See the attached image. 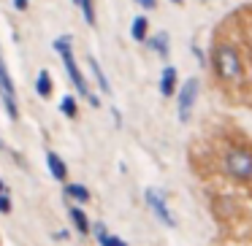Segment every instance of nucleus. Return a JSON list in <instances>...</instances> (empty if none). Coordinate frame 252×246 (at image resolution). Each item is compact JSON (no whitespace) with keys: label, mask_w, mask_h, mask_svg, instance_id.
<instances>
[{"label":"nucleus","mask_w":252,"mask_h":246,"mask_svg":"<svg viewBox=\"0 0 252 246\" xmlns=\"http://www.w3.org/2000/svg\"><path fill=\"white\" fill-rule=\"evenodd\" d=\"M11 211V197H8V192H3L0 195V214H8Z\"/></svg>","instance_id":"18"},{"label":"nucleus","mask_w":252,"mask_h":246,"mask_svg":"<svg viewBox=\"0 0 252 246\" xmlns=\"http://www.w3.org/2000/svg\"><path fill=\"white\" fill-rule=\"evenodd\" d=\"M65 195L73 197V200H79V203H90V197H93L84 184H68V187H65Z\"/></svg>","instance_id":"13"},{"label":"nucleus","mask_w":252,"mask_h":246,"mask_svg":"<svg viewBox=\"0 0 252 246\" xmlns=\"http://www.w3.org/2000/svg\"><path fill=\"white\" fill-rule=\"evenodd\" d=\"M212 68L222 82H236L241 76V60L239 52L230 44H217L212 49Z\"/></svg>","instance_id":"2"},{"label":"nucleus","mask_w":252,"mask_h":246,"mask_svg":"<svg viewBox=\"0 0 252 246\" xmlns=\"http://www.w3.org/2000/svg\"><path fill=\"white\" fill-rule=\"evenodd\" d=\"M68 217H71V222H73V227L79 230L82 235H90V219H87V214L82 211V208H76V206H71V211H68Z\"/></svg>","instance_id":"10"},{"label":"nucleus","mask_w":252,"mask_h":246,"mask_svg":"<svg viewBox=\"0 0 252 246\" xmlns=\"http://www.w3.org/2000/svg\"><path fill=\"white\" fill-rule=\"evenodd\" d=\"M90 233H95V238H98L100 246H127L122 238H117V235H109L103 230V224H95V227H90Z\"/></svg>","instance_id":"11"},{"label":"nucleus","mask_w":252,"mask_h":246,"mask_svg":"<svg viewBox=\"0 0 252 246\" xmlns=\"http://www.w3.org/2000/svg\"><path fill=\"white\" fill-rule=\"evenodd\" d=\"M225 170L239 181H252V152H247V149H230L225 154Z\"/></svg>","instance_id":"3"},{"label":"nucleus","mask_w":252,"mask_h":246,"mask_svg":"<svg viewBox=\"0 0 252 246\" xmlns=\"http://www.w3.org/2000/svg\"><path fill=\"white\" fill-rule=\"evenodd\" d=\"M60 111H63V114L68 116V119H73V116L79 114V106H76V98H73V95H65V98L60 100Z\"/></svg>","instance_id":"16"},{"label":"nucleus","mask_w":252,"mask_h":246,"mask_svg":"<svg viewBox=\"0 0 252 246\" xmlns=\"http://www.w3.org/2000/svg\"><path fill=\"white\" fill-rule=\"evenodd\" d=\"M171 3H182V0H171Z\"/></svg>","instance_id":"23"},{"label":"nucleus","mask_w":252,"mask_h":246,"mask_svg":"<svg viewBox=\"0 0 252 246\" xmlns=\"http://www.w3.org/2000/svg\"><path fill=\"white\" fill-rule=\"evenodd\" d=\"M87 65H90V73L95 76V82H98V87H100V92L103 95H111V84H109V79H106V73L100 71V65H98V60H95L93 55L87 57Z\"/></svg>","instance_id":"9"},{"label":"nucleus","mask_w":252,"mask_h":246,"mask_svg":"<svg viewBox=\"0 0 252 246\" xmlns=\"http://www.w3.org/2000/svg\"><path fill=\"white\" fill-rule=\"evenodd\" d=\"M79 8H82L84 14V22L90 25V27H95V6H93V0H76Z\"/></svg>","instance_id":"17"},{"label":"nucleus","mask_w":252,"mask_h":246,"mask_svg":"<svg viewBox=\"0 0 252 246\" xmlns=\"http://www.w3.org/2000/svg\"><path fill=\"white\" fill-rule=\"evenodd\" d=\"M136 3H138L141 8H147V11H149V8H155V6H158V0H136Z\"/></svg>","instance_id":"19"},{"label":"nucleus","mask_w":252,"mask_h":246,"mask_svg":"<svg viewBox=\"0 0 252 246\" xmlns=\"http://www.w3.org/2000/svg\"><path fill=\"white\" fill-rule=\"evenodd\" d=\"M147 27H149L147 17H136V19H133V25H130L133 41H147Z\"/></svg>","instance_id":"14"},{"label":"nucleus","mask_w":252,"mask_h":246,"mask_svg":"<svg viewBox=\"0 0 252 246\" xmlns=\"http://www.w3.org/2000/svg\"><path fill=\"white\" fill-rule=\"evenodd\" d=\"M198 92H201V82H198L195 76L187 79V82L179 87V100H176V114H179V122L190 119V111H192V103L198 100Z\"/></svg>","instance_id":"5"},{"label":"nucleus","mask_w":252,"mask_h":246,"mask_svg":"<svg viewBox=\"0 0 252 246\" xmlns=\"http://www.w3.org/2000/svg\"><path fill=\"white\" fill-rule=\"evenodd\" d=\"M55 52L60 55V60H63V68H65V73H68V79H71V84H73V89H76L82 98H87L90 103H93V109H98L100 106V98L93 92V87L87 84V79H84V73L79 71V65H76V57H73V49H71V38L68 35H63V38H57L55 41Z\"/></svg>","instance_id":"1"},{"label":"nucleus","mask_w":252,"mask_h":246,"mask_svg":"<svg viewBox=\"0 0 252 246\" xmlns=\"http://www.w3.org/2000/svg\"><path fill=\"white\" fill-rule=\"evenodd\" d=\"M52 87H55V82H52L49 71H41L38 79H35V92H38V98L46 100V98L52 95Z\"/></svg>","instance_id":"12"},{"label":"nucleus","mask_w":252,"mask_h":246,"mask_svg":"<svg viewBox=\"0 0 252 246\" xmlns=\"http://www.w3.org/2000/svg\"><path fill=\"white\" fill-rule=\"evenodd\" d=\"M176 82H179L176 68L174 65H165L163 73H160V95H163V98H171V95L176 92Z\"/></svg>","instance_id":"7"},{"label":"nucleus","mask_w":252,"mask_h":246,"mask_svg":"<svg viewBox=\"0 0 252 246\" xmlns=\"http://www.w3.org/2000/svg\"><path fill=\"white\" fill-rule=\"evenodd\" d=\"M192 55L198 57V62H201V65H206V57H203V52H201V49H192Z\"/></svg>","instance_id":"21"},{"label":"nucleus","mask_w":252,"mask_h":246,"mask_svg":"<svg viewBox=\"0 0 252 246\" xmlns=\"http://www.w3.org/2000/svg\"><path fill=\"white\" fill-rule=\"evenodd\" d=\"M0 98H3V106H6L8 119L17 122L19 119V109H17V89H14V79L8 73V65L0 57Z\"/></svg>","instance_id":"4"},{"label":"nucleus","mask_w":252,"mask_h":246,"mask_svg":"<svg viewBox=\"0 0 252 246\" xmlns=\"http://www.w3.org/2000/svg\"><path fill=\"white\" fill-rule=\"evenodd\" d=\"M46 168H49V173L55 176L57 181H65L68 179V165L63 163V157L57 152H46Z\"/></svg>","instance_id":"8"},{"label":"nucleus","mask_w":252,"mask_h":246,"mask_svg":"<svg viewBox=\"0 0 252 246\" xmlns=\"http://www.w3.org/2000/svg\"><path fill=\"white\" fill-rule=\"evenodd\" d=\"M149 46H152L160 57H168V35H165V33H158L152 41H149Z\"/></svg>","instance_id":"15"},{"label":"nucleus","mask_w":252,"mask_h":246,"mask_svg":"<svg viewBox=\"0 0 252 246\" xmlns=\"http://www.w3.org/2000/svg\"><path fill=\"white\" fill-rule=\"evenodd\" d=\"M0 149H3V141H0Z\"/></svg>","instance_id":"24"},{"label":"nucleus","mask_w":252,"mask_h":246,"mask_svg":"<svg viewBox=\"0 0 252 246\" xmlns=\"http://www.w3.org/2000/svg\"><path fill=\"white\" fill-rule=\"evenodd\" d=\"M28 0H14V8H17V11H28Z\"/></svg>","instance_id":"20"},{"label":"nucleus","mask_w":252,"mask_h":246,"mask_svg":"<svg viewBox=\"0 0 252 246\" xmlns=\"http://www.w3.org/2000/svg\"><path fill=\"white\" fill-rule=\"evenodd\" d=\"M3 192H6V184H3V181H0V195H3Z\"/></svg>","instance_id":"22"},{"label":"nucleus","mask_w":252,"mask_h":246,"mask_svg":"<svg viewBox=\"0 0 252 246\" xmlns=\"http://www.w3.org/2000/svg\"><path fill=\"white\" fill-rule=\"evenodd\" d=\"M147 203H149V208H152V214L165 224V227H176V219L171 217L168 203H165V195H163V192L155 190V187H149V190H147Z\"/></svg>","instance_id":"6"}]
</instances>
